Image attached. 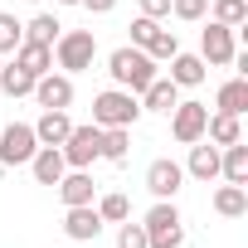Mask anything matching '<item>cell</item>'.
I'll use <instances>...</instances> for the list:
<instances>
[{"mask_svg": "<svg viewBox=\"0 0 248 248\" xmlns=\"http://www.w3.org/2000/svg\"><path fill=\"white\" fill-rule=\"evenodd\" d=\"M132 151V127H102V161H127Z\"/></svg>", "mask_w": 248, "mask_h": 248, "instance_id": "603a6c76", "label": "cell"}, {"mask_svg": "<svg viewBox=\"0 0 248 248\" xmlns=\"http://www.w3.org/2000/svg\"><path fill=\"white\" fill-rule=\"evenodd\" d=\"M156 30H161V20H146V15H137V20H132V44H137V49H146Z\"/></svg>", "mask_w": 248, "mask_h": 248, "instance_id": "1f68e13d", "label": "cell"}, {"mask_svg": "<svg viewBox=\"0 0 248 248\" xmlns=\"http://www.w3.org/2000/svg\"><path fill=\"white\" fill-rule=\"evenodd\" d=\"M137 117H141V102L127 88H107L93 97V127H132Z\"/></svg>", "mask_w": 248, "mask_h": 248, "instance_id": "3957f363", "label": "cell"}, {"mask_svg": "<svg viewBox=\"0 0 248 248\" xmlns=\"http://www.w3.org/2000/svg\"><path fill=\"white\" fill-rule=\"evenodd\" d=\"M214 107L229 112V117H243V112H248V78H229V83L214 93Z\"/></svg>", "mask_w": 248, "mask_h": 248, "instance_id": "d6986e66", "label": "cell"}, {"mask_svg": "<svg viewBox=\"0 0 248 248\" xmlns=\"http://www.w3.org/2000/svg\"><path fill=\"white\" fill-rule=\"evenodd\" d=\"M233 54H238L233 30H229V25H219V20H209V30H200V59H204V63H214V68H224Z\"/></svg>", "mask_w": 248, "mask_h": 248, "instance_id": "ba28073f", "label": "cell"}, {"mask_svg": "<svg viewBox=\"0 0 248 248\" xmlns=\"http://www.w3.org/2000/svg\"><path fill=\"white\" fill-rule=\"evenodd\" d=\"M166 117H170V132H175L180 146L204 141V122H209V107H204V102H175Z\"/></svg>", "mask_w": 248, "mask_h": 248, "instance_id": "52a82bcc", "label": "cell"}, {"mask_svg": "<svg viewBox=\"0 0 248 248\" xmlns=\"http://www.w3.org/2000/svg\"><path fill=\"white\" fill-rule=\"evenodd\" d=\"M214 209H219L224 219H243V214H248V190H243V185H219V190H214Z\"/></svg>", "mask_w": 248, "mask_h": 248, "instance_id": "7402d4cb", "label": "cell"}, {"mask_svg": "<svg viewBox=\"0 0 248 248\" xmlns=\"http://www.w3.org/2000/svg\"><path fill=\"white\" fill-rule=\"evenodd\" d=\"M204 137H209L214 146H233V141H243V127H238V117H229V112H209Z\"/></svg>", "mask_w": 248, "mask_h": 248, "instance_id": "44dd1931", "label": "cell"}, {"mask_svg": "<svg viewBox=\"0 0 248 248\" xmlns=\"http://www.w3.org/2000/svg\"><path fill=\"white\" fill-rule=\"evenodd\" d=\"M185 175H195V180L209 185V180L219 175V146H209V141L200 146V141H195V146H190V161H185Z\"/></svg>", "mask_w": 248, "mask_h": 248, "instance_id": "ac0fdd59", "label": "cell"}, {"mask_svg": "<svg viewBox=\"0 0 248 248\" xmlns=\"http://www.w3.org/2000/svg\"><path fill=\"white\" fill-rule=\"evenodd\" d=\"M219 175L229 185H248V146L233 141V146H219Z\"/></svg>", "mask_w": 248, "mask_h": 248, "instance_id": "9a60e30c", "label": "cell"}, {"mask_svg": "<svg viewBox=\"0 0 248 248\" xmlns=\"http://www.w3.org/2000/svg\"><path fill=\"white\" fill-rule=\"evenodd\" d=\"M30 5H39V0H30Z\"/></svg>", "mask_w": 248, "mask_h": 248, "instance_id": "d590c367", "label": "cell"}, {"mask_svg": "<svg viewBox=\"0 0 248 248\" xmlns=\"http://www.w3.org/2000/svg\"><path fill=\"white\" fill-rule=\"evenodd\" d=\"M107 73H112V83H117V88L141 93V88L156 78V59H151L146 49H137V44H122V49H112V54H107Z\"/></svg>", "mask_w": 248, "mask_h": 248, "instance_id": "6da1fadb", "label": "cell"}, {"mask_svg": "<svg viewBox=\"0 0 248 248\" xmlns=\"http://www.w3.org/2000/svg\"><path fill=\"white\" fill-rule=\"evenodd\" d=\"M117 248H146V229L122 219V229H117Z\"/></svg>", "mask_w": 248, "mask_h": 248, "instance_id": "4dcf8cb0", "label": "cell"}, {"mask_svg": "<svg viewBox=\"0 0 248 248\" xmlns=\"http://www.w3.org/2000/svg\"><path fill=\"white\" fill-rule=\"evenodd\" d=\"M141 229H146V248H180L185 243V219H180L175 200H156Z\"/></svg>", "mask_w": 248, "mask_h": 248, "instance_id": "7a4b0ae2", "label": "cell"}, {"mask_svg": "<svg viewBox=\"0 0 248 248\" xmlns=\"http://www.w3.org/2000/svg\"><path fill=\"white\" fill-rule=\"evenodd\" d=\"M59 5H78V0H59Z\"/></svg>", "mask_w": 248, "mask_h": 248, "instance_id": "e575fe53", "label": "cell"}, {"mask_svg": "<svg viewBox=\"0 0 248 248\" xmlns=\"http://www.w3.org/2000/svg\"><path fill=\"white\" fill-rule=\"evenodd\" d=\"M15 63H20L30 78H39V73H49V68H54V49H49V44H30V39H20Z\"/></svg>", "mask_w": 248, "mask_h": 248, "instance_id": "2e32d148", "label": "cell"}, {"mask_svg": "<svg viewBox=\"0 0 248 248\" xmlns=\"http://www.w3.org/2000/svg\"><path fill=\"white\" fill-rule=\"evenodd\" d=\"M78 5H88V10H93V15H107V10H112V5H117V0H78Z\"/></svg>", "mask_w": 248, "mask_h": 248, "instance_id": "836d02e7", "label": "cell"}, {"mask_svg": "<svg viewBox=\"0 0 248 248\" xmlns=\"http://www.w3.org/2000/svg\"><path fill=\"white\" fill-rule=\"evenodd\" d=\"M34 97H39V107L44 112H68V102H73V78L68 73H39L34 78Z\"/></svg>", "mask_w": 248, "mask_h": 248, "instance_id": "9c48e42d", "label": "cell"}, {"mask_svg": "<svg viewBox=\"0 0 248 248\" xmlns=\"http://www.w3.org/2000/svg\"><path fill=\"white\" fill-rule=\"evenodd\" d=\"M180 180H185V166H175V161H166V156L146 166V190H151L156 200H175Z\"/></svg>", "mask_w": 248, "mask_h": 248, "instance_id": "30bf717a", "label": "cell"}, {"mask_svg": "<svg viewBox=\"0 0 248 248\" xmlns=\"http://www.w3.org/2000/svg\"><path fill=\"white\" fill-rule=\"evenodd\" d=\"M93 59H97V39H93V30H68V34L54 39V63H59L68 78L83 73V68H93Z\"/></svg>", "mask_w": 248, "mask_h": 248, "instance_id": "277c9868", "label": "cell"}, {"mask_svg": "<svg viewBox=\"0 0 248 248\" xmlns=\"http://www.w3.org/2000/svg\"><path fill=\"white\" fill-rule=\"evenodd\" d=\"M93 195H97V185H93V175L88 170H63V180H59V200L73 209V204H93Z\"/></svg>", "mask_w": 248, "mask_h": 248, "instance_id": "5bb4252c", "label": "cell"}, {"mask_svg": "<svg viewBox=\"0 0 248 248\" xmlns=\"http://www.w3.org/2000/svg\"><path fill=\"white\" fill-rule=\"evenodd\" d=\"M30 170H34L39 185H59L68 166H63V151H59V146H39V151L30 156Z\"/></svg>", "mask_w": 248, "mask_h": 248, "instance_id": "4fadbf2b", "label": "cell"}, {"mask_svg": "<svg viewBox=\"0 0 248 248\" xmlns=\"http://www.w3.org/2000/svg\"><path fill=\"white\" fill-rule=\"evenodd\" d=\"M170 15L175 20H204L209 15V0H170Z\"/></svg>", "mask_w": 248, "mask_h": 248, "instance_id": "f546056e", "label": "cell"}, {"mask_svg": "<svg viewBox=\"0 0 248 248\" xmlns=\"http://www.w3.org/2000/svg\"><path fill=\"white\" fill-rule=\"evenodd\" d=\"M175 102H180V88H175L170 78H161V73L141 88V112H170Z\"/></svg>", "mask_w": 248, "mask_h": 248, "instance_id": "7c38bea8", "label": "cell"}, {"mask_svg": "<svg viewBox=\"0 0 248 248\" xmlns=\"http://www.w3.org/2000/svg\"><path fill=\"white\" fill-rule=\"evenodd\" d=\"M93 209H97L102 224H122V219H132V200H127V195H102Z\"/></svg>", "mask_w": 248, "mask_h": 248, "instance_id": "484cf974", "label": "cell"}, {"mask_svg": "<svg viewBox=\"0 0 248 248\" xmlns=\"http://www.w3.org/2000/svg\"><path fill=\"white\" fill-rule=\"evenodd\" d=\"M63 233H68V238H78V243L97 238V233H102V219H97V209H93V204H73V209L63 214Z\"/></svg>", "mask_w": 248, "mask_h": 248, "instance_id": "8fae6325", "label": "cell"}, {"mask_svg": "<svg viewBox=\"0 0 248 248\" xmlns=\"http://www.w3.org/2000/svg\"><path fill=\"white\" fill-rule=\"evenodd\" d=\"M59 151H63V166L68 170H88L97 161V151H102V127H93V122H88V127H73Z\"/></svg>", "mask_w": 248, "mask_h": 248, "instance_id": "5b68a950", "label": "cell"}, {"mask_svg": "<svg viewBox=\"0 0 248 248\" xmlns=\"http://www.w3.org/2000/svg\"><path fill=\"white\" fill-rule=\"evenodd\" d=\"M0 93H5V97H30L34 93V78L20 63H10V68H0Z\"/></svg>", "mask_w": 248, "mask_h": 248, "instance_id": "cb8c5ba5", "label": "cell"}, {"mask_svg": "<svg viewBox=\"0 0 248 248\" xmlns=\"http://www.w3.org/2000/svg\"><path fill=\"white\" fill-rule=\"evenodd\" d=\"M204 68H209V63H204L200 54H175V59H170V83H175V88H200V83H204Z\"/></svg>", "mask_w": 248, "mask_h": 248, "instance_id": "e0dca14e", "label": "cell"}, {"mask_svg": "<svg viewBox=\"0 0 248 248\" xmlns=\"http://www.w3.org/2000/svg\"><path fill=\"white\" fill-rule=\"evenodd\" d=\"M73 132V122H68V112H44L39 122H34V137H39V146H63V137Z\"/></svg>", "mask_w": 248, "mask_h": 248, "instance_id": "ffe728a7", "label": "cell"}, {"mask_svg": "<svg viewBox=\"0 0 248 248\" xmlns=\"http://www.w3.org/2000/svg\"><path fill=\"white\" fill-rule=\"evenodd\" d=\"M141 15L146 20H166L170 15V0H141Z\"/></svg>", "mask_w": 248, "mask_h": 248, "instance_id": "d6a6232c", "label": "cell"}, {"mask_svg": "<svg viewBox=\"0 0 248 248\" xmlns=\"http://www.w3.org/2000/svg\"><path fill=\"white\" fill-rule=\"evenodd\" d=\"M214 20L229 25V30H243L248 25V0H214Z\"/></svg>", "mask_w": 248, "mask_h": 248, "instance_id": "4316f807", "label": "cell"}, {"mask_svg": "<svg viewBox=\"0 0 248 248\" xmlns=\"http://www.w3.org/2000/svg\"><path fill=\"white\" fill-rule=\"evenodd\" d=\"M20 39H25V25H20L15 15L0 10V54H15V49H20Z\"/></svg>", "mask_w": 248, "mask_h": 248, "instance_id": "f1b7e54d", "label": "cell"}, {"mask_svg": "<svg viewBox=\"0 0 248 248\" xmlns=\"http://www.w3.org/2000/svg\"><path fill=\"white\" fill-rule=\"evenodd\" d=\"M59 34H63V25H59L54 15H34V20L25 25V39H30V44H49V49H54Z\"/></svg>", "mask_w": 248, "mask_h": 248, "instance_id": "d4e9b609", "label": "cell"}, {"mask_svg": "<svg viewBox=\"0 0 248 248\" xmlns=\"http://www.w3.org/2000/svg\"><path fill=\"white\" fill-rule=\"evenodd\" d=\"M39 151V137L30 122H10L0 132V166H30V156Z\"/></svg>", "mask_w": 248, "mask_h": 248, "instance_id": "8992f818", "label": "cell"}, {"mask_svg": "<svg viewBox=\"0 0 248 248\" xmlns=\"http://www.w3.org/2000/svg\"><path fill=\"white\" fill-rule=\"evenodd\" d=\"M146 54H151L156 63L175 59V54H180V39H175V30H156V34H151V44H146Z\"/></svg>", "mask_w": 248, "mask_h": 248, "instance_id": "83f0119b", "label": "cell"}]
</instances>
